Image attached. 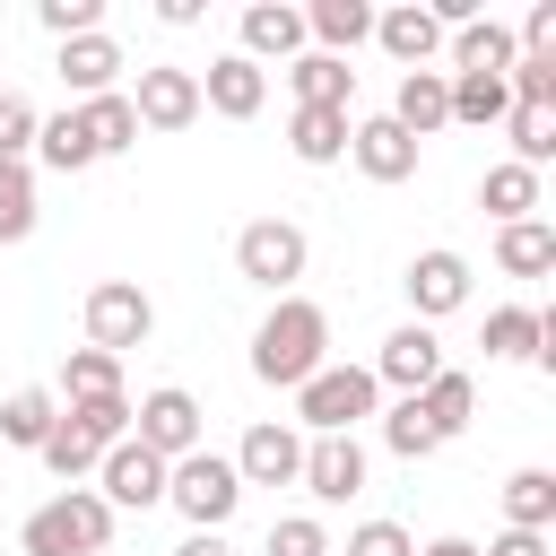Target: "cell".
<instances>
[{
  "label": "cell",
  "mask_w": 556,
  "mask_h": 556,
  "mask_svg": "<svg viewBox=\"0 0 556 556\" xmlns=\"http://www.w3.org/2000/svg\"><path fill=\"white\" fill-rule=\"evenodd\" d=\"M382 443H391V452H400V460H426V452H443V443H434V426H426V408H417V400H400V408H391V417H382Z\"/></svg>",
  "instance_id": "38"
},
{
  "label": "cell",
  "mask_w": 556,
  "mask_h": 556,
  "mask_svg": "<svg viewBox=\"0 0 556 556\" xmlns=\"http://www.w3.org/2000/svg\"><path fill=\"white\" fill-rule=\"evenodd\" d=\"M35 17H43V35H61V43L104 35V0H35Z\"/></svg>",
  "instance_id": "37"
},
{
  "label": "cell",
  "mask_w": 556,
  "mask_h": 556,
  "mask_svg": "<svg viewBox=\"0 0 556 556\" xmlns=\"http://www.w3.org/2000/svg\"><path fill=\"white\" fill-rule=\"evenodd\" d=\"M304 35H321L330 61H339V52H356V43L374 35V9H365V0H313V9H304Z\"/></svg>",
  "instance_id": "23"
},
{
  "label": "cell",
  "mask_w": 556,
  "mask_h": 556,
  "mask_svg": "<svg viewBox=\"0 0 556 556\" xmlns=\"http://www.w3.org/2000/svg\"><path fill=\"white\" fill-rule=\"evenodd\" d=\"M174 556H235V547H226V530H191Z\"/></svg>",
  "instance_id": "45"
},
{
  "label": "cell",
  "mask_w": 556,
  "mask_h": 556,
  "mask_svg": "<svg viewBox=\"0 0 556 556\" xmlns=\"http://www.w3.org/2000/svg\"><path fill=\"white\" fill-rule=\"evenodd\" d=\"M78 122H87L96 156H122V148H139V113H130V96H87V104H78Z\"/></svg>",
  "instance_id": "26"
},
{
  "label": "cell",
  "mask_w": 556,
  "mask_h": 556,
  "mask_svg": "<svg viewBox=\"0 0 556 556\" xmlns=\"http://www.w3.org/2000/svg\"><path fill=\"white\" fill-rule=\"evenodd\" d=\"M26 235H35V174L0 165V243H26Z\"/></svg>",
  "instance_id": "34"
},
{
  "label": "cell",
  "mask_w": 556,
  "mask_h": 556,
  "mask_svg": "<svg viewBox=\"0 0 556 556\" xmlns=\"http://www.w3.org/2000/svg\"><path fill=\"white\" fill-rule=\"evenodd\" d=\"M321 348H330V313L304 304V295H287V304L252 330V374L278 382V391H304V382L321 374Z\"/></svg>",
  "instance_id": "1"
},
{
  "label": "cell",
  "mask_w": 556,
  "mask_h": 556,
  "mask_svg": "<svg viewBox=\"0 0 556 556\" xmlns=\"http://www.w3.org/2000/svg\"><path fill=\"white\" fill-rule=\"evenodd\" d=\"M504 122H513V165L539 174V165L556 156V104H513Z\"/></svg>",
  "instance_id": "30"
},
{
  "label": "cell",
  "mask_w": 556,
  "mask_h": 556,
  "mask_svg": "<svg viewBox=\"0 0 556 556\" xmlns=\"http://www.w3.org/2000/svg\"><path fill=\"white\" fill-rule=\"evenodd\" d=\"M35 156H43L52 174H78V165H96V139H87L78 113H52V122H35Z\"/></svg>",
  "instance_id": "27"
},
{
  "label": "cell",
  "mask_w": 556,
  "mask_h": 556,
  "mask_svg": "<svg viewBox=\"0 0 556 556\" xmlns=\"http://www.w3.org/2000/svg\"><path fill=\"white\" fill-rule=\"evenodd\" d=\"M130 113H139V130H182V122H200V78L174 70V61H156V70H139Z\"/></svg>",
  "instance_id": "8"
},
{
  "label": "cell",
  "mask_w": 556,
  "mask_h": 556,
  "mask_svg": "<svg viewBox=\"0 0 556 556\" xmlns=\"http://www.w3.org/2000/svg\"><path fill=\"white\" fill-rule=\"evenodd\" d=\"M478 556H547V530H504V539L478 547Z\"/></svg>",
  "instance_id": "44"
},
{
  "label": "cell",
  "mask_w": 556,
  "mask_h": 556,
  "mask_svg": "<svg viewBox=\"0 0 556 556\" xmlns=\"http://www.w3.org/2000/svg\"><path fill=\"white\" fill-rule=\"evenodd\" d=\"M165 504H174L191 530H226L235 504H243V478H235V460H217V452H182V460H165Z\"/></svg>",
  "instance_id": "3"
},
{
  "label": "cell",
  "mask_w": 556,
  "mask_h": 556,
  "mask_svg": "<svg viewBox=\"0 0 556 556\" xmlns=\"http://www.w3.org/2000/svg\"><path fill=\"white\" fill-rule=\"evenodd\" d=\"M235 269H243L252 287H287V278H304V226H287V217H252V226L235 235Z\"/></svg>",
  "instance_id": "5"
},
{
  "label": "cell",
  "mask_w": 556,
  "mask_h": 556,
  "mask_svg": "<svg viewBox=\"0 0 556 556\" xmlns=\"http://www.w3.org/2000/svg\"><path fill=\"white\" fill-rule=\"evenodd\" d=\"M417 556H478L469 539H434V547H417Z\"/></svg>",
  "instance_id": "46"
},
{
  "label": "cell",
  "mask_w": 556,
  "mask_h": 556,
  "mask_svg": "<svg viewBox=\"0 0 556 556\" xmlns=\"http://www.w3.org/2000/svg\"><path fill=\"white\" fill-rule=\"evenodd\" d=\"M391 122H400L408 139L443 130V122H452V78H443V70H408V78H400V96H391Z\"/></svg>",
  "instance_id": "18"
},
{
  "label": "cell",
  "mask_w": 556,
  "mask_h": 556,
  "mask_svg": "<svg viewBox=\"0 0 556 556\" xmlns=\"http://www.w3.org/2000/svg\"><path fill=\"white\" fill-rule=\"evenodd\" d=\"M96 460H104V452H96L70 417H52V434H43V469H52V478H87Z\"/></svg>",
  "instance_id": "36"
},
{
  "label": "cell",
  "mask_w": 556,
  "mask_h": 556,
  "mask_svg": "<svg viewBox=\"0 0 556 556\" xmlns=\"http://www.w3.org/2000/svg\"><path fill=\"white\" fill-rule=\"evenodd\" d=\"M70 426H78L96 452H113V443L130 434V400H122V391H104V400H70Z\"/></svg>",
  "instance_id": "33"
},
{
  "label": "cell",
  "mask_w": 556,
  "mask_h": 556,
  "mask_svg": "<svg viewBox=\"0 0 556 556\" xmlns=\"http://www.w3.org/2000/svg\"><path fill=\"white\" fill-rule=\"evenodd\" d=\"M348 556H417V547H408V530H400V521H365V530L348 539Z\"/></svg>",
  "instance_id": "43"
},
{
  "label": "cell",
  "mask_w": 556,
  "mask_h": 556,
  "mask_svg": "<svg viewBox=\"0 0 556 556\" xmlns=\"http://www.w3.org/2000/svg\"><path fill=\"white\" fill-rule=\"evenodd\" d=\"M287 148H295L304 165H330V156H348V113L295 104V122H287Z\"/></svg>",
  "instance_id": "24"
},
{
  "label": "cell",
  "mask_w": 556,
  "mask_h": 556,
  "mask_svg": "<svg viewBox=\"0 0 556 556\" xmlns=\"http://www.w3.org/2000/svg\"><path fill=\"white\" fill-rule=\"evenodd\" d=\"M104 391H122V356L78 348V356H70V400H104Z\"/></svg>",
  "instance_id": "39"
},
{
  "label": "cell",
  "mask_w": 556,
  "mask_h": 556,
  "mask_svg": "<svg viewBox=\"0 0 556 556\" xmlns=\"http://www.w3.org/2000/svg\"><path fill=\"white\" fill-rule=\"evenodd\" d=\"M348 156H356V165H365L374 182H408V174H417V139H408V130H400L391 113L356 122V130H348Z\"/></svg>",
  "instance_id": "12"
},
{
  "label": "cell",
  "mask_w": 556,
  "mask_h": 556,
  "mask_svg": "<svg viewBox=\"0 0 556 556\" xmlns=\"http://www.w3.org/2000/svg\"><path fill=\"white\" fill-rule=\"evenodd\" d=\"M287 87H295V104L348 113V96H356V70H348V61H330V52H295V61H287Z\"/></svg>",
  "instance_id": "20"
},
{
  "label": "cell",
  "mask_w": 556,
  "mask_h": 556,
  "mask_svg": "<svg viewBox=\"0 0 556 556\" xmlns=\"http://www.w3.org/2000/svg\"><path fill=\"white\" fill-rule=\"evenodd\" d=\"M452 61H460V78H504L521 61V43H513V26L469 17V26H452Z\"/></svg>",
  "instance_id": "17"
},
{
  "label": "cell",
  "mask_w": 556,
  "mask_h": 556,
  "mask_svg": "<svg viewBox=\"0 0 556 556\" xmlns=\"http://www.w3.org/2000/svg\"><path fill=\"white\" fill-rule=\"evenodd\" d=\"M17 539H26V556H104V539H113V504L87 495V486H70V495L35 504Z\"/></svg>",
  "instance_id": "2"
},
{
  "label": "cell",
  "mask_w": 556,
  "mask_h": 556,
  "mask_svg": "<svg viewBox=\"0 0 556 556\" xmlns=\"http://www.w3.org/2000/svg\"><path fill=\"white\" fill-rule=\"evenodd\" d=\"M61 87L70 96H113V70H122V52H113V35H78V43H61Z\"/></svg>",
  "instance_id": "21"
},
{
  "label": "cell",
  "mask_w": 556,
  "mask_h": 556,
  "mask_svg": "<svg viewBox=\"0 0 556 556\" xmlns=\"http://www.w3.org/2000/svg\"><path fill=\"white\" fill-rule=\"evenodd\" d=\"M52 391H9V408H0V434L9 443H26V452H43V434H52Z\"/></svg>",
  "instance_id": "32"
},
{
  "label": "cell",
  "mask_w": 556,
  "mask_h": 556,
  "mask_svg": "<svg viewBox=\"0 0 556 556\" xmlns=\"http://www.w3.org/2000/svg\"><path fill=\"white\" fill-rule=\"evenodd\" d=\"M504 513H513V530H547L556 521V469H513L504 478Z\"/></svg>",
  "instance_id": "28"
},
{
  "label": "cell",
  "mask_w": 556,
  "mask_h": 556,
  "mask_svg": "<svg viewBox=\"0 0 556 556\" xmlns=\"http://www.w3.org/2000/svg\"><path fill=\"white\" fill-rule=\"evenodd\" d=\"M513 43H521V61H556V0H539V9L521 17Z\"/></svg>",
  "instance_id": "42"
},
{
  "label": "cell",
  "mask_w": 556,
  "mask_h": 556,
  "mask_svg": "<svg viewBox=\"0 0 556 556\" xmlns=\"http://www.w3.org/2000/svg\"><path fill=\"white\" fill-rule=\"evenodd\" d=\"M374 43H382L400 70H426V61L443 52V26H434V17L408 0V9H382V17H374Z\"/></svg>",
  "instance_id": "16"
},
{
  "label": "cell",
  "mask_w": 556,
  "mask_h": 556,
  "mask_svg": "<svg viewBox=\"0 0 556 556\" xmlns=\"http://www.w3.org/2000/svg\"><path fill=\"white\" fill-rule=\"evenodd\" d=\"M417 408H426V426H434V443H452V434L469 426V408H478V382L443 365V374H434V382L417 391Z\"/></svg>",
  "instance_id": "22"
},
{
  "label": "cell",
  "mask_w": 556,
  "mask_h": 556,
  "mask_svg": "<svg viewBox=\"0 0 556 556\" xmlns=\"http://www.w3.org/2000/svg\"><path fill=\"white\" fill-rule=\"evenodd\" d=\"M513 113V96H504V78H452V122H504Z\"/></svg>",
  "instance_id": "35"
},
{
  "label": "cell",
  "mask_w": 556,
  "mask_h": 556,
  "mask_svg": "<svg viewBox=\"0 0 556 556\" xmlns=\"http://www.w3.org/2000/svg\"><path fill=\"white\" fill-rule=\"evenodd\" d=\"M156 330V304L130 287V278H104V287H87V339L104 348V356H122V348H139Z\"/></svg>",
  "instance_id": "6"
},
{
  "label": "cell",
  "mask_w": 556,
  "mask_h": 556,
  "mask_svg": "<svg viewBox=\"0 0 556 556\" xmlns=\"http://www.w3.org/2000/svg\"><path fill=\"white\" fill-rule=\"evenodd\" d=\"M408 304H417V321L460 313V304H469V261H460V252H417V261H408Z\"/></svg>",
  "instance_id": "13"
},
{
  "label": "cell",
  "mask_w": 556,
  "mask_h": 556,
  "mask_svg": "<svg viewBox=\"0 0 556 556\" xmlns=\"http://www.w3.org/2000/svg\"><path fill=\"white\" fill-rule=\"evenodd\" d=\"M478 200L504 217V226H521L530 208H539V174L530 165H486V182H478Z\"/></svg>",
  "instance_id": "29"
},
{
  "label": "cell",
  "mask_w": 556,
  "mask_h": 556,
  "mask_svg": "<svg viewBox=\"0 0 556 556\" xmlns=\"http://www.w3.org/2000/svg\"><path fill=\"white\" fill-rule=\"evenodd\" d=\"M269 556H330V539L313 513H287V521H269Z\"/></svg>",
  "instance_id": "41"
},
{
  "label": "cell",
  "mask_w": 556,
  "mask_h": 556,
  "mask_svg": "<svg viewBox=\"0 0 556 556\" xmlns=\"http://www.w3.org/2000/svg\"><path fill=\"white\" fill-rule=\"evenodd\" d=\"M295 469H304L295 426H252V434H243V452H235V478H243V486H287Z\"/></svg>",
  "instance_id": "15"
},
{
  "label": "cell",
  "mask_w": 556,
  "mask_h": 556,
  "mask_svg": "<svg viewBox=\"0 0 556 556\" xmlns=\"http://www.w3.org/2000/svg\"><path fill=\"white\" fill-rule=\"evenodd\" d=\"M374 374L365 365H321L304 391H295V417L313 426V434H356V417H374Z\"/></svg>",
  "instance_id": "4"
},
{
  "label": "cell",
  "mask_w": 556,
  "mask_h": 556,
  "mask_svg": "<svg viewBox=\"0 0 556 556\" xmlns=\"http://www.w3.org/2000/svg\"><path fill=\"white\" fill-rule=\"evenodd\" d=\"M434 374H443V348H434V330H426V321H408V330H391V339H382V365H374V382H400V391L417 400Z\"/></svg>",
  "instance_id": "14"
},
{
  "label": "cell",
  "mask_w": 556,
  "mask_h": 556,
  "mask_svg": "<svg viewBox=\"0 0 556 556\" xmlns=\"http://www.w3.org/2000/svg\"><path fill=\"white\" fill-rule=\"evenodd\" d=\"M200 104H217L226 122H252V113L269 104V70H261V61H243V52H226V61H208Z\"/></svg>",
  "instance_id": "11"
},
{
  "label": "cell",
  "mask_w": 556,
  "mask_h": 556,
  "mask_svg": "<svg viewBox=\"0 0 556 556\" xmlns=\"http://www.w3.org/2000/svg\"><path fill=\"white\" fill-rule=\"evenodd\" d=\"M295 478H304V486H313L321 504H348V495L365 486V443H356V434H313V443H304V469H295Z\"/></svg>",
  "instance_id": "9"
},
{
  "label": "cell",
  "mask_w": 556,
  "mask_h": 556,
  "mask_svg": "<svg viewBox=\"0 0 556 556\" xmlns=\"http://www.w3.org/2000/svg\"><path fill=\"white\" fill-rule=\"evenodd\" d=\"M26 148H35V104L0 87V165H26Z\"/></svg>",
  "instance_id": "40"
},
{
  "label": "cell",
  "mask_w": 556,
  "mask_h": 556,
  "mask_svg": "<svg viewBox=\"0 0 556 556\" xmlns=\"http://www.w3.org/2000/svg\"><path fill=\"white\" fill-rule=\"evenodd\" d=\"M539 348H547V313H521V304L486 313V356H539Z\"/></svg>",
  "instance_id": "31"
},
{
  "label": "cell",
  "mask_w": 556,
  "mask_h": 556,
  "mask_svg": "<svg viewBox=\"0 0 556 556\" xmlns=\"http://www.w3.org/2000/svg\"><path fill=\"white\" fill-rule=\"evenodd\" d=\"M130 417H139V434H130V443H148L156 460L200 452V400H191V391H174V382H165V391H148Z\"/></svg>",
  "instance_id": "7"
},
{
  "label": "cell",
  "mask_w": 556,
  "mask_h": 556,
  "mask_svg": "<svg viewBox=\"0 0 556 556\" xmlns=\"http://www.w3.org/2000/svg\"><path fill=\"white\" fill-rule=\"evenodd\" d=\"M96 469H104V504H130V513L165 504V460H156L148 443H130V434H122V443H113Z\"/></svg>",
  "instance_id": "10"
},
{
  "label": "cell",
  "mask_w": 556,
  "mask_h": 556,
  "mask_svg": "<svg viewBox=\"0 0 556 556\" xmlns=\"http://www.w3.org/2000/svg\"><path fill=\"white\" fill-rule=\"evenodd\" d=\"M295 43H304V9H287V0H252L243 9V61H295Z\"/></svg>",
  "instance_id": "19"
},
{
  "label": "cell",
  "mask_w": 556,
  "mask_h": 556,
  "mask_svg": "<svg viewBox=\"0 0 556 556\" xmlns=\"http://www.w3.org/2000/svg\"><path fill=\"white\" fill-rule=\"evenodd\" d=\"M495 261H504L513 278H539V269H556V226H547V217H521V226H504V235H495Z\"/></svg>",
  "instance_id": "25"
}]
</instances>
